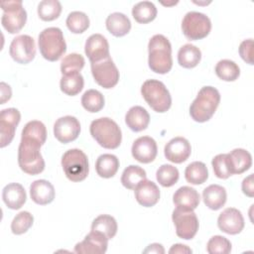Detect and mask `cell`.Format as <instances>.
I'll return each mask as SVG.
<instances>
[{"label": "cell", "instance_id": "cell-1", "mask_svg": "<svg viewBox=\"0 0 254 254\" xmlns=\"http://www.w3.org/2000/svg\"><path fill=\"white\" fill-rule=\"evenodd\" d=\"M43 144L34 138L21 136L18 148V164L20 169L28 175L41 174L45 169V161L41 154Z\"/></svg>", "mask_w": 254, "mask_h": 254}, {"label": "cell", "instance_id": "cell-2", "mask_svg": "<svg viewBox=\"0 0 254 254\" xmlns=\"http://www.w3.org/2000/svg\"><path fill=\"white\" fill-rule=\"evenodd\" d=\"M148 52V64L152 71L165 74L172 69V46L164 35L157 34L150 39Z\"/></svg>", "mask_w": 254, "mask_h": 254}, {"label": "cell", "instance_id": "cell-3", "mask_svg": "<svg viewBox=\"0 0 254 254\" xmlns=\"http://www.w3.org/2000/svg\"><path fill=\"white\" fill-rule=\"evenodd\" d=\"M220 102V93L213 86H203L190 106V115L195 122L208 121Z\"/></svg>", "mask_w": 254, "mask_h": 254}, {"label": "cell", "instance_id": "cell-4", "mask_svg": "<svg viewBox=\"0 0 254 254\" xmlns=\"http://www.w3.org/2000/svg\"><path fill=\"white\" fill-rule=\"evenodd\" d=\"M89 131L92 138L105 149H116L121 144V129L111 118L101 117L93 120Z\"/></svg>", "mask_w": 254, "mask_h": 254}, {"label": "cell", "instance_id": "cell-5", "mask_svg": "<svg viewBox=\"0 0 254 254\" xmlns=\"http://www.w3.org/2000/svg\"><path fill=\"white\" fill-rule=\"evenodd\" d=\"M38 44L41 55L50 62L60 60L66 52V44L63 31L58 27L44 29L39 35Z\"/></svg>", "mask_w": 254, "mask_h": 254}, {"label": "cell", "instance_id": "cell-6", "mask_svg": "<svg viewBox=\"0 0 254 254\" xmlns=\"http://www.w3.org/2000/svg\"><path fill=\"white\" fill-rule=\"evenodd\" d=\"M141 94L148 105L158 113L168 111L172 105L171 94L166 85L160 80H146L141 86Z\"/></svg>", "mask_w": 254, "mask_h": 254}, {"label": "cell", "instance_id": "cell-7", "mask_svg": "<svg viewBox=\"0 0 254 254\" xmlns=\"http://www.w3.org/2000/svg\"><path fill=\"white\" fill-rule=\"evenodd\" d=\"M62 167L65 177L71 182L85 180L89 172L87 156L79 149H69L62 157Z\"/></svg>", "mask_w": 254, "mask_h": 254}, {"label": "cell", "instance_id": "cell-8", "mask_svg": "<svg viewBox=\"0 0 254 254\" xmlns=\"http://www.w3.org/2000/svg\"><path fill=\"white\" fill-rule=\"evenodd\" d=\"M210 30V19L200 12H188L182 21V31L185 37L190 41H197L205 38Z\"/></svg>", "mask_w": 254, "mask_h": 254}, {"label": "cell", "instance_id": "cell-9", "mask_svg": "<svg viewBox=\"0 0 254 254\" xmlns=\"http://www.w3.org/2000/svg\"><path fill=\"white\" fill-rule=\"evenodd\" d=\"M1 8L3 10L1 18L3 28L10 34L20 32L27 21V12L22 1H3Z\"/></svg>", "mask_w": 254, "mask_h": 254}, {"label": "cell", "instance_id": "cell-10", "mask_svg": "<svg viewBox=\"0 0 254 254\" xmlns=\"http://www.w3.org/2000/svg\"><path fill=\"white\" fill-rule=\"evenodd\" d=\"M90 64L92 76L98 85L109 89L118 83L120 76L119 70L110 57Z\"/></svg>", "mask_w": 254, "mask_h": 254}, {"label": "cell", "instance_id": "cell-11", "mask_svg": "<svg viewBox=\"0 0 254 254\" xmlns=\"http://www.w3.org/2000/svg\"><path fill=\"white\" fill-rule=\"evenodd\" d=\"M172 219L176 226V233L180 238L190 240L194 237L198 230V219L193 210L176 207Z\"/></svg>", "mask_w": 254, "mask_h": 254}, {"label": "cell", "instance_id": "cell-12", "mask_svg": "<svg viewBox=\"0 0 254 254\" xmlns=\"http://www.w3.org/2000/svg\"><path fill=\"white\" fill-rule=\"evenodd\" d=\"M9 54L18 64H26L32 62L36 56V45L34 39L29 35H19L10 44Z\"/></svg>", "mask_w": 254, "mask_h": 254}, {"label": "cell", "instance_id": "cell-13", "mask_svg": "<svg viewBox=\"0 0 254 254\" xmlns=\"http://www.w3.org/2000/svg\"><path fill=\"white\" fill-rule=\"evenodd\" d=\"M21 114L16 108H6L0 113V147L4 148L9 145L14 136L15 131L20 123Z\"/></svg>", "mask_w": 254, "mask_h": 254}, {"label": "cell", "instance_id": "cell-14", "mask_svg": "<svg viewBox=\"0 0 254 254\" xmlns=\"http://www.w3.org/2000/svg\"><path fill=\"white\" fill-rule=\"evenodd\" d=\"M80 133V123L70 115L63 116L57 119L54 124V135L61 143L67 144L74 141Z\"/></svg>", "mask_w": 254, "mask_h": 254}, {"label": "cell", "instance_id": "cell-15", "mask_svg": "<svg viewBox=\"0 0 254 254\" xmlns=\"http://www.w3.org/2000/svg\"><path fill=\"white\" fill-rule=\"evenodd\" d=\"M108 238L99 231L91 230L81 242L76 243L74 252L77 254H102L108 247Z\"/></svg>", "mask_w": 254, "mask_h": 254}, {"label": "cell", "instance_id": "cell-16", "mask_svg": "<svg viewBox=\"0 0 254 254\" xmlns=\"http://www.w3.org/2000/svg\"><path fill=\"white\" fill-rule=\"evenodd\" d=\"M218 228L227 234H238L244 228V218L240 210L234 207L225 208L217 218Z\"/></svg>", "mask_w": 254, "mask_h": 254}, {"label": "cell", "instance_id": "cell-17", "mask_svg": "<svg viewBox=\"0 0 254 254\" xmlns=\"http://www.w3.org/2000/svg\"><path fill=\"white\" fill-rule=\"evenodd\" d=\"M131 153L136 161L143 164H149L157 157V143L149 136L139 137L134 141L131 148Z\"/></svg>", "mask_w": 254, "mask_h": 254}, {"label": "cell", "instance_id": "cell-18", "mask_svg": "<svg viewBox=\"0 0 254 254\" xmlns=\"http://www.w3.org/2000/svg\"><path fill=\"white\" fill-rule=\"evenodd\" d=\"M191 153L190 142L184 137H175L171 139L164 148V154L167 160L175 164L184 163L189 159Z\"/></svg>", "mask_w": 254, "mask_h": 254}, {"label": "cell", "instance_id": "cell-19", "mask_svg": "<svg viewBox=\"0 0 254 254\" xmlns=\"http://www.w3.org/2000/svg\"><path fill=\"white\" fill-rule=\"evenodd\" d=\"M84 53L90 63H95L110 57L109 44L101 34H92L89 36L84 45Z\"/></svg>", "mask_w": 254, "mask_h": 254}, {"label": "cell", "instance_id": "cell-20", "mask_svg": "<svg viewBox=\"0 0 254 254\" xmlns=\"http://www.w3.org/2000/svg\"><path fill=\"white\" fill-rule=\"evenodd\" d=\"M134 190L137 202L145 207L154 206L159 201L160 190L152 181L145 179L139 183Z\"/></svg>", "mask_w": 254, "mask_h": 254}, {"label": "cell", "instance_id": "cell-21", "mask_svg": "<svg viewBox=\"0 0 254 254\" xmlns=\"http://www.w3.org/2000/svg\"><path fill=\"white\" fill-rule=\"evenodd\" d=\"M226 160L231 175H239L250 169L252 156L245 149L236 148L226 154Z\"/></svg>", "mask_w": 254, "mask_h": 254}, {"label": "cell", "instance_id": "cell-22", "mask_svg": "<svg viewBox=\"0 0 254 254\" xmlns=\"http://www.w3.org/2000/svg\"><path fill=\"white\" fill-rule=\"evenodd\" d=\"M30 195L32 200L40 205L51 203L56 195L54 186L47 180H37L30 186Z\"/></svg>", "mask_w": 254, "mask_h": 254}, {"label": "cell", "instance_id": "cell-23", "mask_svg": "<svg viewBox=\"0 0 254 254\" xmlns=\"http://www.w3.org/2000/svg\"><path fill=\"white\" fill-rule=\"evenodd\" d=\"M2 198L4 203L10 209H19L26 202L27 194L22 185L11 183L4 187L2 190Z\"/></svg>", "mask_w": 254, "mask_h": 254}, {"label": "cell", "instance_id": "cell-24", "mask_svg": "<svg viewBox=\"0 0 254 254\" xmlns=\"http://www.w3.org/2000/svg\"><path fill=\"white\" fill-rule=\"evenodd\" d=\"M173 201L177 207L193 210L198 206L200 196L193 188L184 186L176 190L173 195Z\"/></svg>", "mask_w": 254, "mask_h": 254}, {"label": "cell", "instance_id": "cell-25", "mask_svg": "<svg viewBox=\"0 0 254 254\" xmlns=\"http://www.w3.org/2000/svg\"><path fill=\"white\" fill-rule=\"evenodd\" d=\"M202 199L208 208L212 210H218L226 202V190L219 185H210L203 190Z\"/></svg>", "mask_w": 254, "mask_h": 254}, {"label": "cell", "instance_id": "cell-26", "mask_svg": "<svg viewBox=\"0 0 254 254\" xmlns=\"http://www.w3.org/2000/svg\"><path fill=\"white\" fill-rule=\"evenodd\" d=\"M125 122L132 131L140 132L148 127L150 115L144 107L139 105L132 106L125 115Z\"/></svg>", "mask_w": 254, "mask_h": 254}, {"label": "cell", "instance_id": "cell-27", "mask_svg": "<svg viewBox=\"0 0 254 254\" xmlns=\"http://www.w3.org/2000/svg\"><path fill=\"white\" fill-rule=\"evenodd\" d=\"M107 30L115 37H123L130 32L131 22L129 18L120 12L111 13L105 21Z\"/></svg>", "mask_w": 254, "mask_h": 254}, {"label": "cell", "instance_id": "cell-28", "mask_svg": "<svg viewBox=\"0 0 254 254\" xmlns=\"http://www.w3.org/2000/svg\"><path fill=\"white\" fill-rule=\"evenodd\" d=\"M119 169V160L115 155L102 154L95 162V170L99 177L109 179L115 176Z\"/></svg>", "mask_w": 254, "mask_h": 254}, {"label": "cell", "instance_id": "cell-29", "mask_svg": "<svg viewBox=\"0 0 254 254\" xmlns=\"http://www.w3.org/2000/svg\"><path fill=\"white\" fill-rule=\"evenodd\" d=\"M201 60L200 50L191 44H186L178 52V63L185 68L196 66Z\"/></svg>", "mask_w": 254, "mask_h": 254}, {"label": "cell", "instance_id": "cell-30", "mask_svg": "<svg viewBox=\"0 0 254 254\" xmlns=\"http://www.w3.org/2000/svg\"><path fill=\"white\" fill-rule=\"evenodd\" d=\"M83 85H84V80L80 72H71V73L63 74L60 81L61 90L64 94L69 96H74L78 94L82 90Z\"/></svg>", "mask_w": 254, "mask_h": 254}, {"label": "cell", "instance_id": "cell-31", "mask_svg": "<svg viewBox=\"0 0 254 254\" xmlns=\"http://www.w3.org/2000/svg\"><path fill=\"white\" fill-rule=\"evenodd\" d=\"M157 8L150 1H141L135 4L132 8V16L136 22L147 24L152 22L157 16Z\"/></svg>", "mask_w": 254, "mask_h": 254}, {"label": "cell", "instance_id": "cell-32", "mask_svg": "<svg viewBox=\"0 0 254 254\" xmlns=\"http://www.w3.org/2000/svg\"><path fill=\"white\" fill-rule=\"evenodd\" d=\"M185 178L191 185H201L208 178V171L204 163L195 161L189 164L185 170Z\"/></svg>", "mask_w": 254, "mask_h": 254}, {"label": "cell", "instance_id": "cell-33", "mask_svg": "<svg viewBox=\"0 0 254 254\" xmlns=\"http://www.w3.org/2000/svg\"><path fill=\"white\" fill-rule=\"evenodd\" d=\"M117 222L115 218L108 214H101L97 216L91 224V230L103 233L108 239L113 238L117 233Z\"/></svg>", "mask_w": 254, "mask_h": 254}, {"label": "cell", "instance_id": "cell-34", "mask_svg": "<svg viewBox=\"0 0 254 254\" xmlns=\"http://www.w3.org/2000/svg\"><path fill=\"white\" fill-rule=\"evenodd\" d=\"M146 177L147 175L143 168L136 165H130L122 173L121 184L128 190H134L139 183L146 179Z\"/></svg>", "mask_w": 254, "mask_h": 254}, {"label": "cell", "instance_id": "cell-35", "mask_svg": "<svg viewBox=\"0 0 254 254\" xmlns=\"http://www.w3.org/2000/svg\"><path fill=\"white\" fill-rule=\"evenodd\" d=\"M216 75L224 81H234L240 75V68L238 64L230 60H221L215 65Z\"/></svg>", "mask_w": 254, "mask_h": 254}, {"label": "cell", "instance_id": "cell-36", "mask_svg": "<svg viewBox=\"0 0 254 254\" xmlns=\"http://www.w3.org/2000/svg\"><path fill=\"white\" fill-rule=\"evenodd\" d=\"M81 105L86 111L96 113L104 106V96L96 89H88L81 96Z\"/></svg>", "mask_w": 254, "mask_h": 254}, {"label": "cell", "instance_id": "cell-37", "mask_svg": "<svg viewBox=\"0 0 254 254\" xmlns=\"http://www.w3.org/2000/svg\"><path fill=\"white\" fill-rule=\"evenodd\" d=\"M62 12V4L58 0H43L38 5V15L43 21H54Z\"/></svg>", "mask_w": 254, "mask_h": 254}, {"label": "cell", "instance_id": "cell-38", "mask_svg": "<svg viewBox=\"0 0 254 254\" xmlns=\"http://www.w3.org/2000/svg\"><path fill=\"white\" fill-rule=\"evenodd\" d=\"M67 29L73 34H81L89 27L88 16L80 11H73L68 14L65 21Z\"/></svg>", "mask_w": 254, "mask_h": 254}, {"label": "cell", "instance_id": "cell-39", "mask_svg": "<svg viewBox=\"0 0 254 254\" xmlns=\"http://www.w3.org/2000/svg\"><path fill=\"white\" fill-rule=\"evenodd\" d=\"M179 177V170L176 167L168 164L162 165L156 172L157 181L165 188H170L177 184Z\"/></svg>", "mask_w": 254, "mask_h": 254}, {"label": "cell", "instance_id": "cell-40", "mask_svg": "<svg viewBox=\"0 0 254 254\" xmlns=\"http://www.w3.org/2000/svg\"><path fill=\"white\" fill-rule=\"evenodd\" d=\"M85 64L84 58L76 53L65 56L61 63V71L63 74L71 72H80Z\"/></svg>", "mask_w": 254, "mask_h": 254}, {"label": "cell", "instance_id": "cell-41", "mask_svg": "<svg viewBox=\"0 0 254 254\" xmlns=\"http://www.w3.org/2000/svg\"><path fill=\"white\" fill-rule=\"evenodd\" d=\"M21 136L37 139L44 145L47 140V129L43 122L38 120H32L25 125L22 130Z\"/></svg>", "mask_w": 254, "mask_h": 254}, {"label": "cell", "instance_id": "cell-42", "mask_svg": "<svg viewBox=\"0 0 254 254\" xmlns=\"http://www.w3.org/2000/svg\"><path fill=\"white\" fill-rule=\"evenodd\" d=\"M34 216L29 211L19 212L11 222V230L16 235H21L27 232L33 225Z\"/></svg>", "mask_w": 254, "mask_h": 254}, {"label": "cell", "instance_id": "cell-43", "mask_svg": "<svg viewBox=\"0 0 254 254\" xmlns=\"http://www.w3.org/2000/svg\"><path fill=\"white\" fill-rule=\"evenodd\" d=\"M206 250L209 254H228L231 251V242L224 236L214 235L208 240Z\"/></svg>", "mask_w": 254, "mask_h": 254}, {"label": "cell", "instance_id": "cell-44", "mask_svg": "<svg viewBox=\"0 0 254 254\" xmlns=\"http://www.w3.org/2000/svg\"><path fill=\"white\" fill-rule=\"evenodd\" d=\"M212 169L214 172V175L219 179H228L230 176L227 160H226V154H218L216 155L212 161H211Z\"/></svg>", "mask_w": 254, "mask_h": 254}, {"label": "cell", "instance_id": "cell-45", "mask_svg": "<svg viewBox=\"0 0 254 254\" xmlns=\"http://www.w3.org/2000/svg\"><path fill=\"white\" fill-rule=\"evenodd\" d=\"M253 40H244L239 46V55L244 62L249 64H253Z\"/></svg>", "mask_w": 254, "mask_h": 254}, {"label": "cell", "instance_id": "cell-46", "mask_svg": "<svg viewBox=\"0 0 254 254\" xmlns=\"http://www.w3.org/2000/svg\"><path fill=\"white\" fill-rule=\"evenodd\" d=\"M242 191L249 197L254 196V183H253V174H250L242 182Z\"/></svg>", "mask_w": 254, "mask_h": 254}, {"label": "cell", "instance_id": "cell-47", "mask_svg": "<svg viewBox=\"0 0 254 254\" xmlns=\"http://www.w3.org/2000/svg\"><path fill=\"white\" fill-rule=\"evenodd\" d=\"M0 88H1V101L0 104H4L6 101H8L11 96H12V90L10 85H8L5 82H1L0 83Z\"/></svg>", "mask_w": 254, "mask_h": 254}, {"label": "cell", "instance_id": "cell-48", "mask_svg": "<svg viewBox=\"0 0 254 254\" xmlns=\"http://www.w3.org/2000/svg\"><path fill=\"white\" fill-rule=\"evenodd\" d=\"M192 250L190 248H189L187 245H184V244H180V243H177V244H174L170 250H169V253L173 254V253H191Z\"/></svg>", "mask_w": 254, "mask_h": 254}, {"label": "cell", "instance_id": "cell-49", "mask_svg": "<svg viewBox=\"0 0 254 254\" xmlns=\"http://www.w3.org/2000/svg\"><path fill=\"white\" fill-rule=\"evenodd\" d=\"M144 253H157V254H164L165 249L164 247L159 243H152L145 250H143Z\"/></svg>", "mask_w": 254, "mask_h": 254}]
</instances>
